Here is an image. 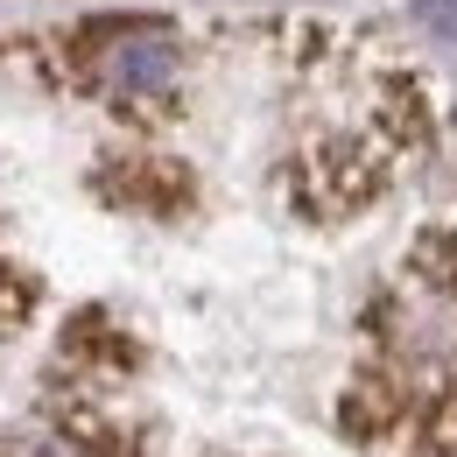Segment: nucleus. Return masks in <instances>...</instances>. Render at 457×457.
I'll return each instance as SVG.
<instances>
[{"instance_id": "obj_1", "label": "nucleus", "mask_w": 457, "mask_h": 457, "mask_svg": "<svg viewBox=\"0 0 457 457\" xmlns=\"http://www.w3.org/2000/svg\"><path fill=\"white\" fill-rule=\"evenodd\" d=\"M380 345L401 373H436L457 359V268L444 261H415L387 303H380Z\"/></svg>"}, {"instance_id": "obj_2", "label": "nucleus", "mask_w": 457, "mask_h": 457, "mask_svg": "<svg viewBox=\"0 0 457 457\" xmlns=\"http://www.w3.org/2000/svg\"><path fill=\"white\" fill-rule=\"evenodd\" d=\"M85 78L113 99H155L183 78V50L170 21H106L85 43Z\"/></svg>"}, {"instance_id": "obj_3", "label": "nucleus", "mask_w": 457, "mask_h": 457, "mask_svg": "<svg viewBox=\"0 0 457 457\" xmlns=\"http://www.w3.org/2000/svg\"><path fill=\"white\" fill-rule=\"evenodd\" d=\"M0 457H85L57 429H0Z\"/></svg>"}, {"instance_id": "obj_4", "label": "nucleus", "mask_w": 457, "mask_h": 457, "mask_svg": "<svg viewBox=\"0 0 457 457\" xmlns=\"http://www.w3.org/2000/svg\"><path fill=\"white\" fill-rule=\"evenodd\" d=\"M415 14H422L429 29H457V0H415Z\"/></svg>"}]
</instances>
